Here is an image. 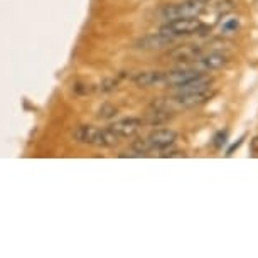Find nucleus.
I'll list each match as a JSON object with an SVG mask.
<instances>
[{
  "label": "nucleus",
  "instance_id": "18",
  "mask_svg": "<svg viewBox=\"0 0 258 258\" xmlns=\"http://www.w3.org/2000/svg\"><path fill=\"white\" fill-rule=\"evenodd\" d=\"M251 152L255 155H258V137H255L251 140Z\"/></svg>",
  "mask_w": 258,
  "mask_h": 258
},
{
  "label": "nucleus",
  "instance_id": "9",
  "mask_svg": "<svg viewBox=\"0 0 258 258\" xmlns=\"http://www.w3.org/2000/svg\"><path fill=\"white\" fill-rule=\"evenodd\" d=\"M213 85V80L208 76H198L194 78V80H189L186 83H182V85L176 86V95H184V93H194V91H201V90H208L209 86Z\"/></svg>",
  "mask_w": 258,
  "mask_h": 258
},
{
  "label": "nucleus",
  "instance_id": "5",
  "mask_svg": "<svg viewBox=\"0 0 258 258\" xmlns=\"http://www.w3.org/2000/svg\"><path fill=\"white\" fill-rule=\"evenodd\" d=\"M149 144V149L150 150H164V149H169L170 145L177 140V134L170 128H159V130H154L149 137H145Z\"/></svg>",
  "mask_w": 258,
  "mask_h": 258
},
{
  "label": "nucleus",
  "instance_id": "3",
  "mask_svg": "<svg viewBox=\"0 0 258 258\" xmlns=\"http://www.w3.org/2000/svg\"><path fill=\"white\" fill-rule=\"evenodd\" d=\"M209 9L208 0H184L181 4H174L162 9L160 16L165 21L172 19H182V17H199Z\"/></svg>",
  "mask_w": 258,
  "mask_h": 258
},
{
  "label": "nucleus",
  "instance_id": "6",
  "mask_svg": "<svg viewBox=\"0 0 258 258\" xmlns=\"http://www.w3.org/2000/svg\"><path fill=\"white\" fill-rule=\"evenodd\" d=\"M201 75H204V73L196 71V70H192V68L181 64L177 70H174V71H165V85L176 88V86L182 85V83H186L189 80H194V78H198Z\"/></svg>",
  "mask_w": 258,
  "mask_h": 258
},
{
  "label": "nucleus",
  "instance_id": "17",
  "mask_svg": "<svg viewBox=\"0 0 258 258\" xmlns=\"http://www.w3.org/2000/svg\"><path fill=\"white\" fill-rule=\"evenodd\" d=\"M243 140H245V139H243V137H241L240 140H238V142H236V144H233V145H231V147H230V149H228V154H226V155H231L233 152H235V150H236L238 147H240V145H241V144H243Z\"/></svg>",
  "mask_w": 258,
  "mask_h": 258
},
{
  "label": "nucleus",
  "instance_id": "12",
  "mask_svg": "<svg viewBox=\"0 0 258 258\" xmlns=\"http://www.w3.org/2000/svg\"><path fill=\"white\" fill-rule=\"evenodd\" d=\"M172 39L170 37H165L162 34H154V36H147L144 39H140L137 42V47L139 49H144V51H152V49H162V47H167Z\"/></svg>",
  "mask_w": 258,
  "mask_h": 258
},
{
  "label": "nucleus",
  "instance_id": "1",
  "mask_svg": "<svg viewBox=\"0 0 258 258\" xmlns=\"http://www.w3.org/2000/svg\"><path fill=\"white\" fill-rule=\"evenodd\" d=\"M73 137L80 144L96 145V147H115L120 140L118 135H115L110 128H98V126L91 125L78 126Z\"/></svg>",
  "mask_w": 258,
  "mask_h": 258
},
{
  "label": "nucleus",
  "instance_id": "13",
  "mask_svg": "<svg viewBox=\"0 0 258 258\" xmlns=\"http://www.w3.org/2000/svg\"><path fill=\"white\" fill-rule=\"evenodd\" d=\"M172 113L169 108H165L164 105H160V103H157L155 105L154 103V110L150 111V113L147 115V123H150V125H160V123H164V121H167Z\"/></svg>",
  "mask_w": 258,
  "mask_h": 258
},
{
  "label": "nucleus",
  "instance_id": "8",
  "mask_svg": "<svg viewBox=\"0 0 258 258\" xmlns=\"http://www.w3.org/2000/svg\"><path fill=\"white\" fill-rule=\"evenodd\" d=\"M214 96L213 90H201V91H194V93H184V95H176L174 101L179 106H196L206 103L208 100H211Z\"/></svg>",
  "mask_w": 258,
  "mask_h": 258
},
{
  "label": "nucleus",
  "instance_id": "4",
  "mask_svg": "<svg viewBox=\"0 0 258 258\" xmlns=\"http://www.w3.org/2000/svg\"><path fill=\"white\" fill-rule=\"evenodd\" d=\"M228 62V56L223 54V52H209L208 56H199L191 62H184L182 66H189L196 71H214V70H220Z\"/></svg>",
  "mask_w": 258,
  "mask_h": 258
},
{
  "label": "nucleus",
  "instance_id": "16",
  "mask_svg": "<svg viewBox=\"0 0 258 258\" xmlns=\"http://www.w3.org/2000/svg\"><path fill=\"white\" fill-rule=\"evenodd\" d=\"M116 115V110L113 106H103V108L100 110V116H103V118H110V116Z\"/></svg>",
  "mask_w": 258,
  "mask_h": 258
},
{
  "label": "nucleus",
  "instance_id": "2",
  "mask_svg": "<svg viewBox=\"0 0 258 258\" xmlns=\"http://www.w3.org/2000/svg\"><path fill=\"white\" fill-rule=\"evenodd\" d=\"M204 24L196 17H182V19H172L167 21L162 27L159 29V32L165 37L174 39L182 37V36H191V34H198L204 31Z\"/></svg>",
  "mask_w": 258,
  "mask_h": 258
},
{
  "label": "nucleus",
  "instance_id": "15",
  "mask_svg": "<svg viewBox=\"0 0 258 258\" xmlns=\"http://www.w3.org/2000/svg\"><path fill=\"white\" fill-rule=\"evenodd\" d=\"M226 144V132H220L214 137V147L216 149H221L223 145Z\"/></svg>",
  "mask_w": 258,
  "mask_h": 258
},
{
  "label": "nucleus",
  "instance_id": "10",
  "mask_svg": "<svg viewBox=\"0 0 258 258\" xmlns=\"http://www.w3.org/2000/svg\"><path fill=\"white\" fill-rule=\"evenodd\" d=\"M201 54H203V51L196 46H181V47H176V49L170 51L167 54V57H170L172 61H177V62H181V64H184V62L194 61Z\"/></svg>",
  "mask_w": 258,
  "mask_h": 258
},
{
  "label": "nucleus",
  "instance_id": "11",
  "mask_svg": "<svg viewBox=\"0 0 258 258\" xmlns=\"http://www.w3.org/2000/svg\"><path fill=\"white\" fill-rule=\"evenodd\" d=\"M135 85L150 88L155 85H165V71H142L134 78Z\"/></svg>",
  "mask_w": 258,
  "mask_h": 258
},
{
  "label": "nucleus",
  "instance_id": "14",
  "mask_svg": "<svg viewBox=\"0 0 258 258\" xmlns=\"http://www.w3.org/2000/svg\"><path fill=\"white\" fill-rule=\"evenodd\" d=\"M238 27H240V21H238V17L226 19V21L221 24V31L225 32V34L236 32V29H238Z\"/></svg>",
  "mask_w": 258,
  "mask_h": 258
},
{
  "label": "nucleus",
  "instance_id": "7",
  "mask_svg": "<svg viewBox=\"0 0 258 258\" xmlns=\"http://www.w3.org/2000/svg\"><path fill=\"white\" fill-rule=\"evenodd\" d=\"M140 126H142V120L139 118H123V120H118L115 121V123H111L108 128L113 132L115 135H118V137H134L135 134L140 130Z\"/></svg>",
  "mask_w": 258,
  "mask_h": 258
}]
</instances>
